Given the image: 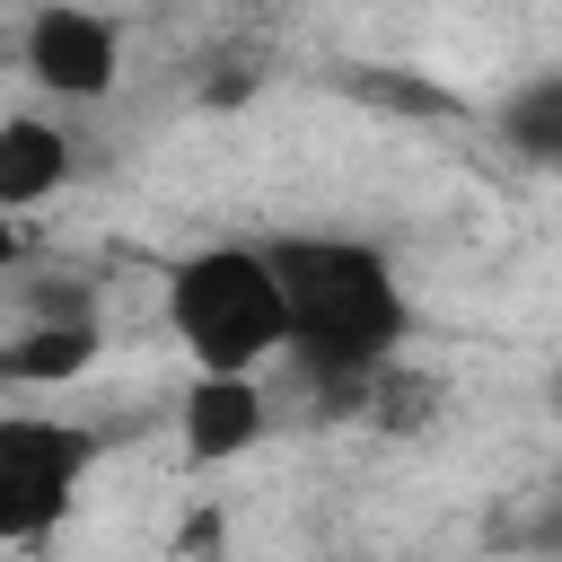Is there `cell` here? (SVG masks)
<instances>
[{"label": "cell", "mask_w": 562, "mask_h": 562, "mask_svg": "<svg viewBox=\"0 0 562 562\" xmlns=\"http://www.w3.org/2000/svg\"><path fill=\"white\" fill-rule=\"evenodd\" d=\"M360 422L386 430V439H430V430L448 422V386H439L422 360H386L378 386H369V413H360Z\"/></svg>", "instance_id": "10"}, {"label": "cell", "mask_w": 562, "mask_h": 562, "mask_svg": "<svg viewBox=\"0 0 562 562\" xmlns=\"http://www.w3.org/2000/svg\"><path fill=\"white\" fill-rule=\"evenodd\" d=\"M492 140L518 158V167H562V70H536L501 97L492 114Z\"/></svg>", "instance_id": "9"}, {"label": "cell", "mask_w": 562, "mask_h": 562, "mask_svg": "<svg viewBox=\"0 0 562 562\" xmlns=\"http://www.w3.org/2000/svg\"><path fill=\"white\" fill-rule=\"evenodd\" d=\"M202 544L220 553V509H193V518H184V553H202Z\"/></svg>", "instance_id": "14"}, {"label": "cell", "mask_w": 562, "mask_h": 562, "mask_svg": "<svg viewBox=\"0 0 562 562\" xmlns=\"http://www.w3.org/2000/svg\"><path fill=\"white\" fill-rule=\"evenodd\" d=\"M167 334L193 378H255L281 360V290L255 237H211L167 263Z\"/></svg>", "instance_id": "2"}, {"label": "cell", "mask_w": 562, "mask_h": 562, "mask_svg": "<svg viewBox=\"0 0 562 562\" xmlns=\"http://www.w3.org/2000/svg\"><path fill=\"white\" fill-rule=\"evenodd\" d=\"M97 465V430L88 422H44V413H0V553L44 544L79 483Z\"/></svg>", "instance_id": "3"}, {"label": "cell", "mask_w": 562, "mask_h": 562, "mask_svg": "<svg viewBox=\"0 0 562 562\" xmlns=\"http://www.w3.org/2000/svg\"><path fill=\"white\" fill-rule=\"evenodd\" d=\"M255 79H263V70H255L246 53H228L220 79H202V105H237V97H255Z\"/></svg>", "instance_id": "13"}, {"label": "cell", "mask_w": 562, "mask_h": 562, "mask_svg": "<svg viewBox=\"0 0 562 562\" xmlns=\"http://www.w3.org/2000/svg\"><path fill=\"white\" fill-rule=\"evenodd\" d=\"M70 184V132L44 114H0V211H35Z\"/></svg>", "instance_id": "6"}, {"label": "cell", "mask_w": 562, "mask_h": 562, "mask_svg": "<svg viewBox=\"0 0 562 562\" xmlns=\"http://www.w3.org/2000/svg\"><path fill=\"white\" fill-rule=\"evenodd\" d=\"M342 97L369 105V114H395V123H465V97L422 79V70H404V61H351Z\"/></svg>", "instance_id": "8"}, {"label": "cell", "mask_w": 562, "mask_h": 562, "mask_svg": "<svg viewBox=\"0 0 562 562\" xmlns=\"http://www.w3.org/2000/svg\"><path fill=\"white\" fill-rule=\"evenodd\" d=\"M509 544H518V553H562V483L536 492V509L509 527Z\"/></svg>", "instance_id": "12"}, {"label": "cell", "mask_w": 562, "mask_h": 562, "mask_svg": "<svg viewBox=\"0 0 562 562\" xmlns=\"http://www.w3.org/2000/svg\"><path fill=\"white\" fill-rule=\"evenodd\" d=\"M272 290H281V360L307 395V413L351 422L369 413V386L413 342V290L378 237L351 228H281L263 237Z\"/></svg>", "instance_id": "1"}, {"label": "cell", "mask_w": 562, "mask_h": 562, "mask_svg": "<svg viewBox=\"0 0 562 562\" xmlns=\"http://www.w3.org/2000/svg\"><path fill=\"white\" fill-rule=\"evenodd\" d=\"M105 351V325H18L0 342V386H70Z\"/></svg>", "instance_id": "7"}, {"label": "cell", "mask_w": 562, "mask_h": 562, "mask_svg": "<svg viewBox=\"0 0 562 562\" xmlns=\"http://www.w3.org/2000/svg\"><path fill=\"white\" fill-rule=\"evenodd\" d=\"M18 263H26V228L0 211V272H18Z\"/></svg>", "instance_id": "15"}, {"label": "cell", "mask_w": 562, "mask_h": 562, "mask_svg": "<svg viewBox=\"0 0 562 562\" xmlns=\"http://www.w3.org/2000/svg\"><path fill=\"white\" fill-rule=\"evenodd\" d=\"M18 325H105L97 281H79V272H35L26 299H18Z\"/></svg>", "instance_id": "11"}, {"label": "cell", "mask_w": 562, "mask_h": 562, "mask_svg": "<svg viewBox=\"0 0 562 562\" xmlns=\"http://www.w3.org/2000/svg\"><path fill=\"white\" fill-rule=\"evenodd\" d=\"M544 395H553V404H562V369H553V378H544Z\"/></svg>", "instance_id": "16"}, {"label": "cell", "mask_w": 562, "mask_h": 562, "mask_svg": "<svg viewBox=\"0 0 562 562\" xmlns=\"http://www.w3.org/2000/svg\"><path fill=\"white\" fill-rule=\"evenodd\" d=\"M263 430H272L263 378H193L176 395V439L193 465H237L246 448H263Z\"/></svg>", "instance_id": "5"}, {"label": "cell", "mask_w": 562, "mask_h": 562, "mask_svg": "<svg viewBox=\"0 0 562 562\" xmlns=\"http://www.w3.org/2000/svg\"><path fill=\"white\" fill-rule=\"evenodd\" d=\"M18 61H26V79H35L44 97L97 105V97H114V79H123V35H114V18H97V9H79V0H44V9L26 18V35H18Z\"/></svg>", "instance_id": "4"}]
</instances>
